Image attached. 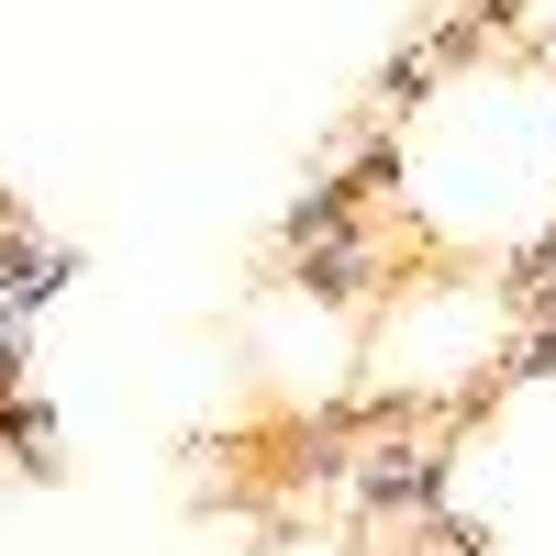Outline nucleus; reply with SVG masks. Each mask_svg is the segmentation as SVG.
Instances as JSON below:
<instances>
[{"instance_id":"4","label":"nucleus","mask_w":556,"mask_h":556,"mask_svg":"<svg viewBox=\"0 0 556 556\" xmlns=\"http://www.w3.org/2000/svg\"><path fill=\"white\" fill-rule=\"evenodd\" d=\"M367 212V190H356V178L345 167H323L312 178V190L290 201V212H278V256H301V245H323V235H345V223Z\"/></svg>"},{"instance_id":"5","label":"nucleus","mask_w":556,"mask_h":556,"mask_svg":"<svg viewBox=\"0 0 556 556\" xmlns=\"http://www.w3.org/2000/svg\"><path fill=\"white\" fill-rule=\"evenodd\" d=\"M434 78H456V56H445V45H434V34H412V45H401V56L379 67V89H367V112H390V123H412V112H424V101H434Z\"/></svg>"},{"instance_id":"6","label":"nucleus","mask_w":556,"mask_h":556,"mask_svg":"<svg viewBox=\"0 0 556 556\" xmlns=\"http://www.w3.org/2000/svg\"><path fill=\"white\" fill-rule=\"evenodd\" d=\"M0 456L12 468H56V401H34V390L0 401Z\"/></svg>"},{"instance_id":"1","label":"nucleus","mask_w":556,"mask_h":556,"mask_svg":"<svg viewBox=\"0 0 556 556\" xmlns=\"http://www.w3.org/2000/svg\"><path fill=\"white\" fill-rule=\"evenodd\" d=\"M479 412L456 401V412H401V424H379L356 445V479H345V513L356 534H412V523H434L445 501H456V445H468Z\"/></svg>"},{"instance_id":"7","label":"nucleus","mask_w":556,"mask_h":556,"mask_svg":"<svg viewBox=\"0 0 556 556\" xmlns=\"http://www.w3.org/2000/svg\"><path fill=\"white\" fill-rule=\"evenodd\" d=\"M390 556H490V523H468V513H456V501H445L434 523H412V534H390Z\"/></svg>"},{"instance_id":"8","label":"nucleus","mask_w":556,"mask_h":556,"mask_svg":"<svg viewBox=\"0 0 556 556\" xmlns=\"http://www.w3.org/2000/svg\"><path fill=\"white\" fill-rule=\"evenodd\" d=\"M523 379H556V323H523V334H513V356L490 367V390H523Z\"/></svg>"},{"instance_id":"3","label":"nucleus","mask_w":556,"mask_h":556,"mask_svg":"<svg viewBox=\"0 0 556 556\" xmlns=\"http://www.w3.org/2000/svg\"><path fill=\"white\" fill-rule=\"evenodd\" d=\"M67 278H78V256H67V245H45L34 223H23V201L0 190V301H12V312H45Z\"/></svg>"},{"instance_id":"2","label":"nucleus","mask_w":556,"mask_h":556,"mask_svg":"<svg viewBox=\"0 0 556 556\" xmlns=\"http://www.w3.org/2000/svg\"><path fill=\"white\" fill-rule=\"evenodd\" d=\"M278 278H290V290H312L323 312H367V301H379V278H390V245L367 235V223H345V235L278 256Z\"/></svg>"}]
</instances>
